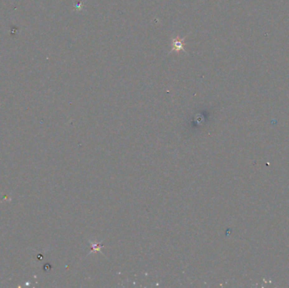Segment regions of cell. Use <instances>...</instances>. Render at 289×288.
Instances as JSON below:
<instances>
[{
    "label": "cell",
    "mask_w": 289,
    "mask_h": 288,
    "mask_svg": "<svg viewBox=\"0 0 289 288\" xmlns=\"http://www.w3.org/2000/svg\"><path fill=\"white\" fill-rule=\"evenodd\" d=\"M183 40H179L178 38H177L176 40H173V50H184L183 48V45H182V42H183Z\"/></svg>",
    "instance_id": "obj_1"
}]
</instances>
